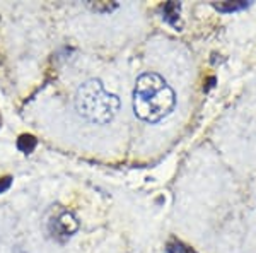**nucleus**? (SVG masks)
Returning a JSON list of instances; mask_svg holds the SVG:
<instances>
[{"instance_id":"obj_1","label":"nucleus","mask_w":256,"mask_h":253,"mask_svg":"<svg viewBox=\"0 0 256 253\" xmlns=\"http://www.w3.org/2000/svg\"><path fill=\"white\" fill-rule=\"evenodd\" d=\"M176 106V94L166 79L156 72L142 74L134 89L135 117L147 123H158L171 115Z\"/></svg>"},{"instance_id":"obj_2","label":"nucleus","mask_w":256,"mask_h":253,"mask_svg":"<svg viewBox=\"0 0 256 253\" xmlns=\"http://www.w3.org/2000/svg\"><path fill=\"white\" fill-rule=\"evenodd\" d=\"M74 105L77 113L94 125H106L120 111L118 96L108 93L99 79H89L79 86Z\"/></svg>"},{"instance_id":"obj_3","label":"nucleus","mask_w":256,"mask_h":253,"mask_svg":"<svg viewBox=\"0 0 256 253\" xmlns=\"http://www.w3.org/2000/svg\"><path fill=\"white\" fill-rule=\"evenodd\" d=\"M79 229V222L74 217V214L67 212V210H62L55 215L53 219L48 221V231L58 241H67L76 231Z\"/></svg>"},{"instance_id":"obj_4","label":"nucleus","mask_w":256,"mask_h":253,"mask_svg":"<svg viewBox=\"0 0 256 253\" xmlns=\"http://www.w3.org/2000/svg\"><path fill=\"white\" fill-rule=\"evenodd\" d=\"M181 6L176 2H168L162 9V14H164V21L168 24H171L176 31L181 30Z\"/></svg>"},{"instance_id":"obj_5","label":"nucleus","mask_w":256,"mask_h":253,"mask_svg":"<svg viewBox=\"0 0 256 253\" xmlns=\"http://www.w3.org/2000/svg\"><path fill=\"white\" fill-rule=\"evenodd\" d=\"M36 144L38 142H36V139L32 135H20L18 140V149L24 154H30V152L34 151Z\"/></svg>"},{"instance_id":"obj_6","label":"nucleus","mask_w":256,"mask_h":253,"mask_svg":"<svg viewBox=\"0 0 256 253\" xmlns=\"http://www.w3.org/2000/svg\"><path fill=\"white\" fill-rule=\"evenodd\" d=\"M248 7V2H222L216 4V9L220 12H234V11H241Z\"/></svg>"},{"instance_id":"obj_7","label":"nucleus","mask_w":256,"mask_h":253,"mask_svg":"<svg viewBox=\"0 0 256 253\" xmlns=\"http://www.w3.org/2000/svg\"><path fill=\"white\" fill-rule=\"evenodd\" d=\"M168 251L169 253H196L192 246L178 241V239H174V241H171L168 244Z\"/></svg>"},{"instance_id":"obj_8","label":"nucleus","mask_w":256,"mask_h":253,"mask_svg":"<svg viewBox=\"0 0 256 253\" xmlns=\"http://www.w3.org/2000/svg\"><path fill=\"white\" fill-rule=\"evenodd\" d=\"M10 183H12V178H10V176L2 178V180H0V193L6 192V190H9Z\"/></svg>"}]
</instances>
